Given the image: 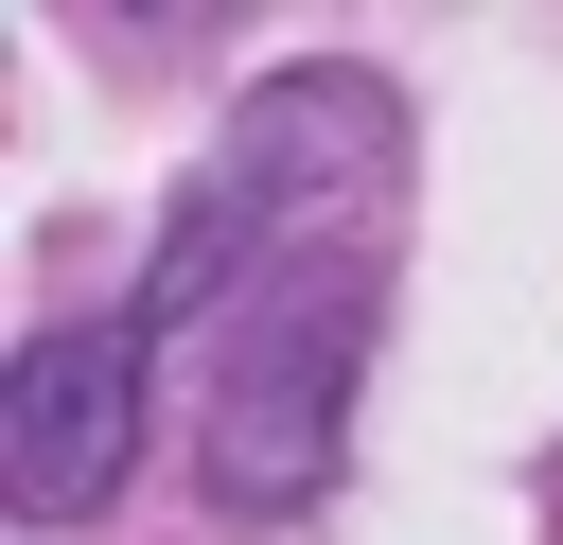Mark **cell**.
<instances>
[{
    "label": "cell",
    "mask_w": 563,
    "mask_h": 545,
    "mask_svg": "<svg viewBox=\"0 0 563 545\" xmlns=\"http://www.w3.org/2000/svg\"><path fill=\"white\" fill-rule=\"evenodd\" d=\"M369 229L334 246H282L211 299V404H194V475L211 510H317L334 492V440H352V369H369Z\"/></svg>",
    "instance_id": "obj_1"
},
{
    "label": "cell",
    "mask_w": 563,
    "mask_h": 545,
    "mask_svg": "<svg viewBox=\"0 0 563 545\" xmlns=\"http://www.w3.org/2000/svg\"><path fill=\"white\" fill-rule=\"evenodd\" d=\"M141 387H158V334L141 316L18 334V369H0V510L18 527H88L141 475Z\"/></svg>",
    "instance_id": "obj_2"
}]
</instances>
